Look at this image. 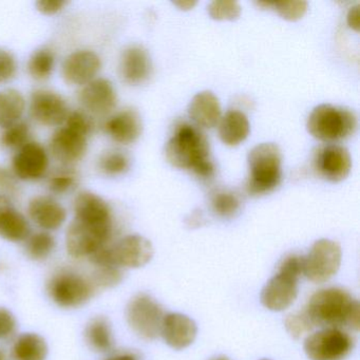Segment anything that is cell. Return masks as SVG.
<instances>
[{
    "instance_id": "cell-1",
    "label": "cell",
    "mask_w": 360,
    "mask_h": 360,
    "mask_svg": "<svg viewBox=\"0 0 360 360\" xmlns=\"http://www.w3.org/2000/svg\"><path fill=\"white\" fill-rule=\"evenodd\" d=\"M304 313L314 326L360 328L359 302L341 288H323L311 295Z\"/></svg>"
},
{
    "instance_id": "cell-50",
    "label": "cell",
    "mask_w": 360,
    "mask_h": 360,
    "mask_svg": "<svg viewBox=\"0 0 360 360\" xmlns=\"http://www.w3.org/2000/svg\"><path fill=\"white\" fill-rule=\"evenodd\" d=\"M261 360H269V359H261Z\"/></svg>"
},
{
    "instance_id": "cell-49",
    "label": "cell",
    "mask_w": 360,
    "mask_h": 360,
    "mask_svg": "<svg viewBox=\"0 0 360 360\" xmlns=\"http://www.w3.org/2000/svg\"><path fill=\"white\" fill-rule=\"evenodd\" d=\"M0 360H5V355H4L3 351L0 349Z\"/></svg>"
},
{
    "instance_id": "cell-34",
    "label": "cell",
    "mask_w": 360,
    "mask_h": 360,
    "mask_svg": "<svg viewBox=\"0 0 360 360\" xmlns=\"http://www.w3.org/2000/svg\"><path fill=\"white\" fill-rule=\"evenodd\" d=\"M77 183V174L71 168L64 167L52 172L48 179L50 191L56 195H65L75 188Z\"/></svg>"
},
{
    "instance_id": "cell-16",
    "label": "cell",
    "mask_w": 360,
    "mask_h": 360,
    "mask_svg": "<svg viewBox=\"0 0 360 360\" xmlns=\"http://www.w3.org/2000/svg\"><path fill=\"white\" fill-rule=\"evenodd\" d=\"M84 108L96 115L110 113L117 106V96L115 86L107 79H94L86 84L79 94Z\"/></svg>"
},
{
    "instance_id": "cell-20",
    "label": "cell",
    "mask_w": 360,
    "mask_h": 360,
    "mask_svg": "<svg viewBox=\"0 0 360 360\" xmlns=\"http://www.w3.org/2000/svg\"><path fill=\"white\" fill-rule=\"evenodd\" d=\"M28 214L33 222L45 231L60 229L67 219L66 208L49 195L32 198L29 202Z\"/></svg>"
},
{
    "instance_id": "cell-17",
    "label": "cell",
    "mask_w": 360,
    "mask_h": 360,
    "mask_svg": "<svg viewBox=\"0 0 360 360\" xmlns=\"http://www.w3.org/2000/svg\"><path fill=\"white\" fill-rule=\"evenodd\" d=\"M298 296V280L278 274L267 281L261 292L263 307L281 311L290 307Z\"/></svg>"
},
{
    "instance_id": "cell-18",
    "label": "cell",
    "mask_w": 360,
    "mask_h": 360,
    "mask_svg": "<svg viewBox=\"0 0 360 360\" xmlns=\"http://www.w3.org/2000/svg\"><path fill=\"white\" fill-rule=\"evenodd\" d=\"M315 165L316 169L326 180L339 182L349 174L352 167L351 155L345 147L328 145L318 151Z\"/></svg>"
},
{
    "instance_id": "cell-21",
    "label": "cell",
    "mask_w": 360,
    "mask_h": 360,
    "mask_svg": "<svg viewBox=\"0 0 360 360\" xmlns=\"http://www.w3.org/2000/svg\"><path fill=\"white\" fill-rule=\"evenodd\" d=\"M150 71V56L145 48L131 45L124 50L120 60V75L124 82L130 85H138L146 81Z\"/></svg>"
},
{
    "instance_id": "cell-24",
    "label": "cell",
    "mask_w": 360,
    "mask_h": 360,
    "mask_svg": "<svg viewBox=\"0 0 360 360\" xmlns=\"http://www.w3.org/2000/svg\"><path fill=\"white\" fill-rule=\"evenodd\" d=\"M188 113L199 127H214L221 119L220 102L212 91L199 92L191 100Z\"/></svg>"
},
{
    "instance_id": "cell-25",
    "label": "cell",
    "mask_w": 360,
    "mask_h": 360,
    "mask_svg": "<svg viewBox=\"0 0 360 360\" xmlns=\"http://www.w3.org/2000/svg\"><path fill=\"white\" fill-rule=\"evenodd\" d=\"M250 134V122L241 111L229 110L219 121V136L225 144L236 146Z\"/></svg>"
},
{
    "instance_id": "cell-3",
    "label": "cell",
    "mask_w": 360,
    "mask_h": 360,
    "mask_svg": "<svg viewBox=\"0 0 360 360\" xmlns=\"http://www.w3.org/2000/svg\"><path fill=\"white\" fill-rule=\"evenodd\" d=\"M248 174L246 191L250 195H264L281 182L282 155L274 143L257 145L248 153Z\"/></svg>"
},
{
    "instance_id": "cell-39",
    "label": "cell",
    "mask_w": 360,
    "mask_h": 360,
    "mask_svg": "<svg viewBox=\"0 0 360 360\" xmlns=\"http://www.w3.org/2000/svg\"><path fill=\"white\" fill-rule=\"evenodd\" d=\"M303 262L304 257L295 254L288 255L280 262L278 274L299 280L300 276L303 275Z\"/></svg>"
},
{
    "instance_id": "cell-9",
    "label": "cell",
    "mask_w": 360,
    "mask_h": 360,
    "mask_svg": "<svg viewBox=\"0 0 360 360\" xmlns=\"http://www.w3.org/2000/svg\"><path fill=\"white\" fill-rule=\"evenodd\" d=\"M111 235L110 227L94 226L75 219L66 231L67 252L75 259L90 257L103 246L108 245Z\"/></svg>"
},
{
    "instance_id": "cell-40",
    "label": "cell",
    "mask_w": 360,
    "mask_h": 360,
    "mask_svg": "<svg viewBox=\"0 0 360 360\" xmlns=\"http://www.w3.org/2000/svg\"><path fill=\"white\" fill-rule=\"evenodd\" d=\"M16 72L18 62L15 56L8 50L0 48V85L13 79Z\"/></svg>"
},
{
    "instance_id": "cell-48",
    "label": "cell",
    "mask_w": 360,
    "mask_h": 360,
    "mask_svg": "<svg viewBox=\"0 0 360 360\" xmlns=\"http://www.w3.org/2000/svg\"><path fill=\"white\" fill-rule=\"evenodd\" d=\"M210 360H229V358L225 357V356H218V357L212 358Z\"/></svg>"
},
{
    "instance_id": "cell-13",
    "label": "cell",
    "mask_w": 360,
    "mask_h": 360,
    "mask_svg": "<svg viewBox=\"0 0 360 360\" xmlns=\"http://www.w3.org/2000/svg\"><path fill=\"white\" fill-rule=\"evenodd\" d=\"M49 167L47 151L39 143H27L18 149L12 160V169L16 178L24 181H37L43 178Z\"/></svg>"
},
{
    "instance_id": "cell-23",
    "label": "cell",
    "mask_w": 360,
    "mask_h": 360,
    "mask_svg": "<svg viewBox=\"0 0 360 360\" xmlns=\"http://www.w3.org/2000/svg\"><path fill=\"white\" fill-rule=\"evenodd\" d=\"M30 236V224L26 217L18 212L11 200L0 195V237L11 242L27 240Z\"/></svg>"
},
{
    "instance_id": "cell-35",
    "label": "cell",
    "mask_w": 360,
    "mask_h": 360,
    "mask_svg": "<svg viewBox=\"0 0 360 360\" xmlns=\"http://www.w3.org/2000/svg\"><path fill=\"white\" fill-rule=\"evenodd\" d=\"M90 280L96 288H113L121 283L123 280V271L115 265L96 266Z\"/></svg>"
},
{
    "instance_id": "cell-5",
    "label": "cell",
    "mask_w": 360,
    "mask_h": 360,
    "mask_svg": "<svg viewBox=\"0 0 360 360\" xmlns=\"http://www.w3.org/2000/svg\"><path fill=\"white\" fill-rule=\"evenodd\" d=\"M96 290L90 278L68 269H58L47 282L50 298L64 309L82 307L94 297Z\"/></svg>"
},
{
    "instance_id": "cell-28",
    "label": "cell",
    "mask_w": 360,
    "mask_h": 360,
    "mask_svg": "<svg viewBox=\"0 0 360 360\" xmlns=\"http://www.w3.org/2000/svg\"><path fill=\"white\" fill-rule=\"evenodd\" d=\"M86 341L89 347L98 353H107L115 345L112 330L107 318L103 316L92 318L85 330Z\"/></svg>"
},
{
    "instance_id": "cell-14",
    "label": "cell",
    "mask_w": 360,
    "mask_h": 360,
    "mask_svg": "<svg viewBox=\"0 0 360 360\" xmlns=\"http://www.w3.org/2000/svg\"><path fill=\"white\" fill-rule=\"evenodd\" d=\"M100 56L91 50H77L69 54L62 66L65 81L70 85L85 86L96 79L101 70Z\"/></svg>"
},
{
    "instance_id": "cell-11",
    "label": "cell",
    "mask_w": 360,
    "mask_h": 360,
    "mask_svg": "<svg viewBox=\"0 0 360 360\" xmlns=\"http://www.w3.org/2000/svg\"><path fill=\"white\" fill-rule=\"evenodd\" d=\"M30 113L41 125L60 126L66 122L70 111L67 101L58 92L37 89L31 94Z\"/></svg>"
},
{
    "instance_id": "cell-46",
    "label": "cell",
    "mask_w": 360,
    "mask_h": 360,
    "mask_svg": "<svg viewBox=\"0 0 360 360\" xmlns=\"http://www.w3.org/2000/svg\"><path fill=\"white\" fill-rule=\"evenodd\" d=\"M106 360H139L134 354L132 353H119L111 357L107 358Z\"/></svg>"
},
{
    "instance_id": "cell-33",
    "label": "cell",
    "mask_w": 360,
    "mask_h": 360,
    "mask_svg": "<svg viewBox=\"0 0 360 360\" xmlns=\"http://www.w3.org/2000/svg\"><path fill=\"white\" fill-rule=\"evenodd\" d=\"M212 210L221 218H233L240 210V200L229 191H217L210 198Z\"/></svg>"
},
{
    "instance_id": "cell-38",
    "label": "cell",
    "mask_w": 360,
    "mask_h": 360,
    "mask_svg": "<svg viewBox=\"0 0 360 360\" xmlns=\"http://www.w3.org/2000/svg\"><path fill=\"white\" fill-rule=\"evenodd\" d=\"M286 330L288 334L295 339H299L303 334L309 332L314 328L311 320L307 317L304 311L298 314H292L286 317L284 321Z\"/></svg>"
},
{
    "instance_id": "cell-45",
    "label": "cell",
    "mask_w": 360,
    "mask_h": 360,
    "mask_svg": "<svg viewBox=\"0 0 360 360\" xmlns=\"http://www.w3.org/2000/svg\"><path fill=\"white\" fill-rule=\"evenodd\" d=\"M347 22L349 28L359 31L360 28V6H353L347 12Z\"/></svg>"
},
{
    "instance_id": "cell-10",
    "label": "cell",
    "mask_w": 360,
    "mask_h": 360,
    "mask_svg": "<svg viewBox=\"0 0 360 360\" xmlns=\"http://www.w3.org/2000/svg\"><path fill=\"white\" fill-rule=\"evenodd\" d=\"M109 248L111 262L120 269H139L146 265L153 256V244L140 235L126 236Z\"/></svg>"
},
{
    "instance_id": "cell-31",
    "label": "cell",
    "mask_w": 360,
    "mask_h": 360,
    "mask_svg": "<svg viewBox=\"0 0 360 360\" xmlns=\"http://www.w3.org/2000/svg\"><path fill=\"white\" fill-rule=\"evenodd\" d=\"M56 241L48 231H39L27 238L26 252L29 258L35 261L47 259L53 252Z\"/></svg>"
},
{
    "instance_id": "cell-7",
    "label": "cell",
    "mask_w": 360,
    "mask_h": 360,
    "mask_svg": "<svg viewBox=\"0 0 360 360\" xmlns=\"http://www.w3.org/2000/svg\"><path fill=\"white\" fill-rule=\"evenodd\" d=\"M303 347L311 360H342L353 349L354 340L340 328H323L307 336Z\"/></svg>"
},
{
    "instance_id": "cell-15",
    "label": "cell",
    "mask_w": 360,
    "mask_h": 360,
    "mask_svg": "<svg viewBox=\"0 0 360 360\" xmlns=\"http://www.w3.org/2000/svg\"><path fill=\"white\" fill-rule=\"evenodd\" d=\"M73 210L75 220L94 226L113 229L110 206L102 197L92 191H84L77 193L73 202Z\"/></svg>"
},
{
    "instance_id": "cell-22",
    "label": "cell",
    "mask_w": 360,
    "mask_h": 360,
    "mask_svg": "<svg viewBox=\"0 0 360 360\" xmlns=\"http://www.w3.org/2000/svg\"><path fill=\"white\" fill-rule=\"evenodd\" d=\"M105 130L115 142L131 144L142 134V119L134 109H123L105 123Z\"/></svg>"
},
{
    "instance_id": "cell-2",
    "label": "cell",
    "mask_w": 360,
    "mask_h": 360,
    "mask_svg": "<svg viewBox=\"0 0 360 360\" xmlns=\"http://www.w3.org/2000/svg\"><path fill=\"white\" fill-rule=\"evenodd\" d=\"M165 153L168 162L176 167L193 170L202 179L214 176V166L210 158L207 138L197 126H178L166 144Z\"/></svg>"
},
{
    "instance_id": "cell-37",
    "label": "cell",
    "mask_w": 360,
    "mask_h": 360,
    "mask_svg": "<svg viewBox=\"0 0 360 360\" xmlns=\"http://www.w3.org/2000/svg\"><path fill=\"white\" fill-rule=\"evenodd\" d=\"M284 20H297L304 15L307 3L304 0H284L273 3V7Z\"/></svg>"
},
{
    "instance_id": "cell-41",
    "label": "cell",
    "mask_w": 360,
    "mask_h": 360,
    "mask_svg": "<svg viewBox=\"0 0 360 360\" xmlns=\"http://www.w3.org/2000/svg\"><path fill=\"white\" fill-rule=\"evenodd\" d=\"M65 125L73 128L86 136H89L92 128H94L92 120L83 111H73V112L69 113Z\"/></svg>"
},
{
    "instance_id": "cell-36",
    "label": "cell",
    "mask_w": 360,
    "mask_h": 360,
    "mask_svg": "<svg viewBox=\"0 0 360 360\" xmlns=\"http://www.w3.org/2000/svg\"><path fill=\"white\" fill-rule=\"evenodd\" d=\"M208 12L214 20H237L241 14V6L233 0H214L208 5Z\"/></svg>"
},
{
    "instance_id": "cell-30",
    "label": "cell",
    "mask_w": 360,
    "mask_h": 360,
    "mask_svg": "<svg viewBox=\"0 0 360 360\" xmlns=\"http://www.w3.org/2000/svg\"><path fill=\"white\" fill-rule=\"evenodd\" d=\"M98 169L108 176H121L128 172L130 167V159L125 151L111 149L105 151L98 159Z\"/></svg>"
},
{
    "instance_id": "cell-19",
    "label": "cell",
    "mask_w": 360,
    "mask_h": 360,
    "mask_svg": "<svg viewBox=\"0 0 360 360\" xmlns=\"http://www.w3.org/2000/svg\"><path fill=\"white\" fill-rule=\"evenodd\" d=\"M197 334V324L188 316L180 313L164 316L160 335L172 349H186L195 341Z\"/></svg>"
},
{
    "instance_id": "cell-27",
    "label": "cell",
    "mask_w": 360,
    "mask_h": 360,
    "mask_svg": "<svg viewBox=\"0 0 360 360\" xmlns=\"http://www.w3.org/2000/svg\"><path fill=\"white\" fill-rule=\"evenodd\" d=\"M47 355V342L41 335L35 333L20 335L12 347L14 360H46Z\"/></svg>"
},
{
    "instance_id": "cell-4",
    "label": "cell",
    "mask_w": 360,
    "mask_h": 360,
    "mask_svg": "<svg viewBox=\"0 0 360 360\" xmlns=\"http://www.w3.org/2000/svg\"><path fill=\"white\" fill-rule=\"evenodd\" d=\"M357 128V117L351 109L322 104L315 107L307 120V130L314 138L334 142L349 138Z\"/></svg>"
},
{
    "instance_id": "cell-26",
    "label": "cell",
    "mask_w": 360,
    "mask_h": 360,
    "mask_svg": "<svg viewBox=\"0 0 360 360\" xmlns=\"http://www.w3.org/2000/svg\"><path fill=\"white\" fill-rule=\"evenodd\" d=\"M26 110V100L18 90L4 89L0 91V127H10L22 121Z\"/></svg>"
},
{
    "instance_id": "cell-47",
    "label": "cell",
    "mask_w": 360,
    "mask_h": 360,
    "mask_svg": "<svg viewBox=\"0 0 360 360\" xmlns=\"http://www.w3.org/2000/svg\"><path fill=\"white\" fill-rule=\"evenodd\" d=\"M174 4L176 7L180 8V9L189 10L195 7L197 1H195V0H179V1H174Z\"/></svg>"
},
{
    "instance_id": "cell-29",
    "label": "cell",
    "mask_w": 360,
    "mask_h": 360,
    "mask_svg": "<svg viewBox=\"0 0 360 360\" xmlns=\"http://www.w3.org/2000/svg\"><path fill=\"white\" fill-rule=\"evenodd\" d=\"M56 66V54L47 47L39 48L29 58L28 71L33 79L45 81L51 77Z\"/></svg>"
},
{
    "instance_id": "cell-32",
    "label": "cell",
    "mask_w": 360,
    "mask_h": 360,
    "mask_svg": "<svg viewBox=\"0 0 360 360\" xmlns=\"http://www.w3.org/2000/svg\"><path fill=\"white\" fill-rule=\"evenodd\" d=\"M30 126L24 121L5 128L0 134V145L8 149H20L30 142Z\"/></svg>"
},
{
    "instance_id": "cell-8",
    "label": "cell",
    "mask_w": 360,
    "mask_h": 360,
    "mask_svg": "<svg viewBox=\"0 0 360 360\" xmlns=\"http://www.w3.org/2000/svg\"><path fill=\"white\" fill-rule=\"evenodd\" d=\"M341 248L337 242L320 239L311 246L303 262V275L315 283L328 281L340 267Z\"/></svg>"
},
{
    "instance_id": "cell-43",
    "label": "cell",
    "mask_w": 360,
    "mask_h": 360,
    "mask_svg": "<svg viewBox=\"0 0 360 360\" xmlns=\"http://www.w3.org/2000/svg\"><path fill=\"white\" fill-rule=\"evenodd\" d=\"M68 1L66 0H39L37 3V8L39 12L46 15H53L62 11Z\"/></svg>"
},
{
    "instance_id": "cell-12",
    "label": "cell",
    "mask_w": 360,
    "mask_h": 360,
    "mask_svg": "<svg viewBox=\"0 0 360 360\" xmlns=\"http://www.w3.org/2000/svg\"><path fill=\"white\" fill-rule=\"evenodd\" d=\"M88 136L68 127L58 128L50 139V151L56 161L63 165L70 166L81 161L86 155Z\"/></svg>"
},
{
    "instance_id": "cell-6",
    "label": "cell",
    "mask_w": 360,
    "mask_h": 360,
    "mask_svg": "<svg viewBox=\"0 0 360 360\" xmlns=\"http://www.w3.org/2000/svg\"><path fill=\"white\" fill-rule=\"evenodd\" d=\"M163 307L147 294H138L126 307V319L136 334L147 340L157 338L161 332Z\"/></svg>"
},
{
    "instance_id": "cell-42",
    "label": "cell",
    "mask_w": 360,
    "mask_h": 360,
    "mask_svg": "<svg viewBox=\"0 0 360 360\" xmlns=\"http://www.w3.org/2000/svg\"><path fill=\"white\" fill-rule=\"evenodd\" d=\"M16 328L15 316L6 307H0V340L11 338L15 334Z\"/></svg>"
},
{
    "instance_id": "cell-44",
    "label": "cell",
    "mask_w": 360,
    "mask_h": 360,
    "mask_svg": "<svg viewBox=\"0 0 360 360\" xmlns=\"http://www.w3.org/2000/svg\"><path fill=\"white\" fill-rule=\"evenodd\" d=\"M0 191L15 195L18 193V185L13 174L0 166Z\"/></svg>"
}]
</instances>
